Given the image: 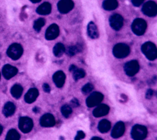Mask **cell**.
<instances>
[{
	"instance_id": "1",
	"label": "cell",
	"mask_w": 157,
	"mask_h": 140,
	"mask_svg": "<svg viewBox=\"0 0 157 140\" xmlns=\"http://www.w3.org/2000/svg\"><path fill=\"white\" fill-rule=\"evenodd\" d=\"M142 53L145 55V56L150 60H154L157 56V50L156 45L151 42H147L144 43L141 47Z\"/></svg>"
},
{
	"instance_id": "2",
	"label": "cell",
	"mask_w": 157,
	"mask_h": 140,
	"mask_svg": "<svg viewBox=\"0 0 157 140\" xmlns=\"http://www.w3.org/2000/svg\"><path fill=\"white\" fill-rule=\"evenodd\" d=\"M130 52L129 46L123 43L116 44L113 49V54L117 58H123L127 56Z\"/></svg>"
},
{
	"instance_id": "3",
	"label": "cell",
	"mask_w": 157,
	"mask_h": 140,
	"mask_svg": "<svg viewBox=\"0 0 157 140\" xmlns=\"http://www.w3.org/2000/svg\"><path fill=\"white\" fill-rule=\"evenodd\" d=\"M147 135V130L141 125H134L131 130V136L134 140H143Z\"/></svg>"
},
{
	"instance_id": "4",
	"label": "cell",
	"mask_w": 157,
	"mask_h": 140,
	"mask_svg": "<svg viewBox=\"0 0 157 140\" xmlns=\"http://www.w3.org/2000/svg\"><path fill=\"white\" fill-rule=\"evenodd\" d=\"M7 54L11 59L17 60L21 57L23 54V48L21 45L17 43H14L10 45L7 50Z\"/></svg>"
},
{
	"instance_id": "5",
	"label": "cell",
	"mask_w": 157,
	"mask_h": 140,
	"mask_svg": "<svg viewBox=\"0 0 157 140\" xmlns=\"http://www.w3.org/2000/svg\"><path fill=\"white\" fill-rule=\"evenodd\" d=\"M131 28L134 34L137 36H141L146 30L147 23L142 18H136L133 21Z\"/></svg>"
},
{
	"instance_id": "6",
	"label": "cell",
	"mask_w": 157,
	"mask_h": 140,
	"mask_svg": "<svg viewBox=\"0 0 157 140\" xmlns=\"http://www.w3.org/2000/svg\"><path fill=\"white\" fill-rule=\"evenodd\" d=\"M142 11L145 15L148 17H154L157 13L156 4L152 1L146 2L142 6Z\"/></svg>"
},
{
	"instance_id": "7",
	"label": "cell",
	"mask_w": 157,
	"mask_h": 140,
	"mask_svg": "<svg viewBox=\"0 0 157 140\" xmlns=\"http://www.w3.org/2000/svg\"><path fill=\"white\" fill-rule=\"evenodd\" d=\"M18 127L23 133H29L33 127V120L27 117H21L19 120Z\"/></svg>"
},
{
	"instance_id": "8",
	"label": "cell",
	"mask_w": 157,
	"mask_h": 140,
	"mask_svg": "<svg viewBox=\"0 0 157 140\" xmlns=\"http://www.w3.org/2000/svg\"><path fill=\"white\" fill-rule=\"evenodd\" d=\"M103 95L99 92H93L86 99V103L88 107H92L99 104L103 99Z\"/></svg>"
},
{
	"instance_id": "9",
	"label": "cell",
	"mask_w": 157,
	"mask_h": 140,
	"mask_svg": "<svg viewBox=\"0 0 157 140\" xmlns=\"http://www.w3.org/2000/svg\"><path fill=\"white\" fill-rule=\"evenodd\" d=\"M124 69L128 76H133L139 71V65L136 60H131L125 64Z\"/></svg>"
},
{
	"instance_id": "10",
	"label": "cell",
	"mask_w": 157,
	"mask_h": 140,
	"mask_svg": "<svg viewBox=\"0 0 157 140\" xmlns=\"http://www.w3.org/2000/svg\"><path fill=\"white\" fill-rule=\"evenodd\" d=\"M109 23L110 26L115 30L118 31L121 28L123 25V17L117 14H113L109 18Z\"/></svg>"
},
{
	"instance_id": "11",
	"label": "cell",
	"mask_w": 157,
	"mask_h": 140,
	"mask_svg": "<svg viewBox=\"0 0 157 140\" xmlns=\"http://www.w3.org/2000/svg\"><path fill=\"white\" fill-rule=\"evenodd\" d=\"M74 4L72 0H60L58 2V11L61 14H66L70 12L74 7Z\"/></svg>"
},
{
	"instance_id": "12",
	"label": "cell",
	"mask_w": 157,
	"mask_h": 140,
	"mask_svg": "<svg viewBox=\"0 0 157 140\" xmlns=\"http://www.w3.org/2000/svg\"><path fill=\"white\" fill-rule=\"evenodd\" d=\"M59 34V29L56 24H52L46 30L45 37L47 40H53L56 38Z\"/></svg>"
},
{
	"instance_id": "13",
	"label": "cell",
	"mask_w": 157,
	"mask_h": 140,
	"mask_svg": "<svg viewBox=\"0 0 157 140\" xmlns=\"http://www.w3.org/2000/svg\"><path fill=\"white\" fill-rule=\"evenodd\" d=\"M18 72V69L10 64H6L3 66L2 73L4 77L6 79H10L15 76Z\"/></svg>"
},
{
	"instance_id": "14",
	"label": "cell",
	"mask_w": 157,
	"mask_h": 140,
	"mask_svg": "<svg viewBox=\"0 0 157 140\" xmlns=\"http://www.w3.org/2000/svg\"><path fill=\"white\" fill-rule=\"evenodd\" d=\"M55 123V117L50 114H46L42 116L40 119V124L44 127L53 126Z\"/></svg>"
},
{
	"instance_id": "15",
	"label": "cell",
	"mask_w": 157,
	"mask_h": 140,
	"mask_svg": "<svg viewBox=\"0 0 157 140\" xmlns=\"http://www.w3.org/2000/svg\"><path fill=\"white\" fill-rule=\"evenodd\" d=\"M125 130V126L124 123L122 122H119L115 124L112 129L111 135L113 138H118L121 137Z\"/></svg>"
},
{
	"instance_id": "16",
	"label": "cell",
	"mask_w": 157,
	"mask_h": 140,
	"mask_svg": "<svg viewBox=\"0 0 157 140\" xmlns=\"http://www.w3.org/2000/svg\"><path fill=\"white\" fill-rule=\"evenodd\" d=\"M65 74L61 71H58L56 72L53 76V80L57 87H61L64 84L65 81Z\"/></svg>"
},
{
	"instance_id": "17",
	"label": "cell",
	"mask_w": 157,
	"mask_h": 140,
	"mask_svg": "<svg viewBox=\"0 0 157 140\" xmlns=\"http://www.w3.org/2000/svg\"><path fill=\"white\" fill-rule=\"evenodd\" d=\"M109 111V107L106 104H101L94 109L93 114L95 117H100L107 114Z\"/></svg>"
},
{
	"instance_id": "18",
	"label": "cell",
	"mask_w": 157,
	"mask_h": 140,
	"mask_svg": "<svg viewBox=\"0 0 157 140\" xmlns=\"http://www.w3.org/2000/svg\"><path fill=\"white\" fill-rule=\"evenodd\" d=\"M39 95V91L37 89L35 88H32L29 89L25 96V101L27 103H33Z\"/></svg>"
},
{
	"instance_id": "19",
	"label": "cell",
	"mask_w": 157,
	"mask_h": 140,
	"mask_svg": "<svg viewBox=\"0 0 157 140\" xmlns=\"http://www.w3.org/2000/svg\"><path fill=\"white\" fill-rule=\"evenodd\" d=\"M87 33H88V35L89 36V37H91V39H96L99 36V33H98V31L97 29V26L92 21L90 22L88 25Z\"/></svg>"
},
{
	"instance_id": "20",
	"label": "cell",
	"mask_w": 157,
	"mask_h": 140,
	"mask_svg": "<svg viewBox=\"0 0 157 140\" xmlns=\"http://www.w3.org/2000/svg\"><path fill=\"white\" fill-rule=\"evenodd\" d=\"M52 10L51 4L49 2H45L40 4L36 9L37 13L40 15H47L50 13Z\"/></svg>"
},
{
	"instance_id": "21",
	"label": "cell",
	"mask_w": 157,
	"mask_h": 140,
	"mask_svg": "<svg viewBox=\"0 0 157 140\" xmlns=\"http://www.w3.org/2000/svg\"><path fill=\"white\" fill-rule=\"evenodd\" d=\"M15 111V106L12 102H7L4 105L2 113L6 117H10L12 115Z\"/></svg>"
},
{
	"instance_id": "22",
	"label": "cell",
	"mask_w": 157,
	"mask_h": 140,
	"mask_svg": "<svg viewBox=\"0 0 157 140\" xmlns=\"http://www.w3.org/2000/svg\"><path fill=\"white\" fill-rule=\"evenodd\" d=\"M118 6L117 0H104L102 2V7L106 10L115 9Z\"/></svg>"
},
{
	"instance_id": "23",
	"label": "cell",
	"mask_w": 157,
	"mask_h": 140,
	"mask_svg": "<svg viewBox=\"0 0 157 140\" xmlns=\"http://www.w3.org/2000/svg\"><path fill=\"white\" fill-rule=\"evenodd\" d=\"M23 87L19 84H15L10 90V93L12 96L16 99L20 98L23 93Z\"/></svg>"
},
{
	"instance_id": "24",
	"label": "cell",
	"mask_w": 157,
	"mask_h": 140,
	"mask_svg": "<svg viewBox=\"0 0 157 140\" xmlns=\"http://www.w3.org/2000/svg\"><path fill=\"white\" fill-rule=\"evenodd\" d=\"M110 123L109 120L105 119L102 120L98 124V130L101 133H106L110 130Z\"/></svg>"
},
{
	"instance_id": "25",
	"label": "cell",
	"mask_w": 157,
	"mask_h": 140,
	"mask_svg": "<svg viewBox=\"0 0 157 140\" xmlns=\"http://www.w3.org/2000/svg\"><path fill=\"white\" fill-rule=\"evenodd\" d=\"M64 51H65V47L64 45L61 43H57L54 46L53 49V54L57 57L61 56L64 53Z\"/></svg>"
},
{
	"instance_id": "26",
	"label": "cell",
	"mask_w": 157,
	"mask_h": 140,
	"mask_svg": "<svg viewBox=\"0 0 157 140\" xmlns=\"http://www.w3.org/2000/svg\"><path fill=\"white\" fill-rule=\"evenodd\" d=\"M20 136L17 130L14 129L10 130L7 133L6 140H19Z\"/></svg>"
},
{
	"instance_id": "27",
	"label": "cell",
	"mask_w": 157,
	"mask_h": 140,
	"mask_svg": "<svg viewBox=\"0 0 157 140\" xmlns=\"http://www.w3.org/2000/svg\"><path fill=\"white\" fill-rule=\"evenodd\" d=\"M45 23V21L42 18H40L37 19L34 22V25H33V28H34V30L37 32H39L40 31L42 27L44 26Z\"/></svg>"
},
{
	"instance_id": "28",
	"label": "cell",
	"mask_w": 157,
	"mask_h": 140,
	"mask_svg": "<svg viewBox=\"0 0 157 140\" xmlns=\"http://www.w3.org/2000/svg\"><path fill=\"white\" fill-rule=\"evenodd\" d=\"M73 78L75 80H77L83 78L85 76V72L82 69L76 68L73 72Z\"/></svg>"
},
{
	"instance_id": "29",
	"label": "cell",
	"mask_w": 157,
	"mask_h": 140,
	"mask_svg": "<svg viewBox=\"0 0 157 140\" xmlns=\"http://www.w3.org/2000/svg\"><path fill=\"white\" fill-rule=\"evenodd\" d=\"M81 50V47L79 45H74V46H71L67 48L66 50V53L69 56H72L75 55L78 52H80Z\"/></svg>"
},
{
	"instance_id": "30",
	"label": "cell",
	"mask_w": 157,
	"mask_h": 140,
	"mask_svg": "<svg viewBox=\"0 0 157 140\" xmlns=\"http://www.w3.org/2000/svg\"><path fill=\"white\" fill-rule=\"evenodd\" d=\"M61 111L64 117L67 118L72 113V109L70 106L66 104V105H64L62 106V107L61 109Z\"/></svg>"
},
{
	"instance_id": "31",
	"label": "cell",
	"mask_w": 157,
	"mask_h": 140,
	"mask_svg": "<svg viewBox=\"0 0 157 140\" xmlns=\"http://www.w3.org/2000/svg\"><path fill=\"white\" fill-rule=\"evenodd\" d=\"M94 87L93 85L90 84V83H88L86 84H85L83 87H82V92L84 93V94H87L90 92H91L93 89Z\"/></svg>"
},
{
	"instance_id": "32",
	"label": "cell",
	"mask_w": 157,
	"mask_h": 140,
	"mask_svg": "<svg viewBox=\"0 0 157 140\" xmlns=\"http://www.w3.org/2000/svg\"><path fill=\"white\" fill-rule=\"evenodd\" d=\"M85 136V134L83 131H78L77 133V135L75 136L74 140H81L82 139H83Z\"/></svg>"
},
{
	"instance_id": "33",
	"label": "cell",
	"mask_w": 157,
	"mask_h": 140,
	"mask_svg": "<svg viewBox=\"0 0 157 140\" xmlns=\"http://www.w3.org/2000/svg\"><path fill=\"white\" fill-rule=\"evenodd\" d=\"M144 0H131L132 4L136 7L140 6L142 4V2H144Z\"/></svg>"
},
{
	"instance_id": "34",
	"label": "cell",
	"mask_w": 157,
	"mask_h": 140,
	"mask_svg": "<svg viewBox=\"0 0 157 140\" xmlns=\"http://www.w3.org/2000/svg\"><path fill=\"white\" fill-rule=\"evenodd\" d=\"M71 106L75 107H77L79 105V103H78V100L77 99L74 98V99L71 100Z\"/></svg>"
},
{
	"instance_id": "35",
	"label": "cell",
	"mask_w": 157,
	"mask_h": 140,
	"mask_svg": "<svg viewBox=\"0 0 157 140\" xmlns=\"http://www.w3.org/2000/svg\"><path fill=\"white\" fill-rule=\"evenodd\" d=\"M152 96H153V90L150 89L148 90L146 93V98L148 99H150L152 97Z\"/></svg>"
},
{
	"instance_id": "36",
	"label": "cell",
	"mask_w": 157,
	"mask_h": 140,
	"mask_svg": "<svg viewBox=\"0 0 157 140\" xmlns=\"http://www.w3.org/2000/svg\"><path fill=\"white\" fill-rule=\"evenodd\" d=\"M43 90H44L45 92L48 93V92H50V86H49L47 84H44L43 85Z\"/></svg>"
},
{
	"instance_id": "37",
	"label": "cell",
	"mask_w": 157,
	"mask_h": 140,
	"mask_svg": "<svg viewBox=\"0 0 157 140\" xmlns=\"http://www.w3.org/2000/svg\"><path fill=\"white\" fill-rule=\"evenodd\" d=\"M76 68H76L75 66H74V65H71V66H70V68H69V71H70L71 72H73Z\"/></svg>"
},
{
	"instance_id": "38",
	"label": "cell",
	"mask_w": 157,
	"mask_h": 140,
	"mask_svg": "<svg viewBox=\"0 0 157 140\" xmlns=\"http://www.w3.org/2000/svg\"><path fill=\"white\" fill-rule=\"evenodd\" d=\"M33 111L34 112H36V113H37L39 112V109L37 107H35L34 109H33Z\"/></svg>"
},
{
	"instance_id": "39",
	"label": "cell",
	"mask_w": 157,
	"mask_h": 140,
	"mask_svg": "<svg viewBox=\"0 0 157 140\" xmlns=\"http://www.w3.org/2000/svg\"><path fill=\"white\" fill-rule=\"evenodd\" d=\"M91 140H103V139L98 137H93Z\"/></svg>"
},
{
	"instance_id": "40",
	"label": "cell",
	"mask_w": 157,
	"mask_h": 140,
	"mask_svg": "<svg viewBox=\"0 0 157 140\" xmlns=\"http://www.w3.org/2000/svg\"><path fill=\"white\" fill-rule=\"evenodd\" d=\"M29 1H31V2H33V3H37V2H40L41 0H29Z\"/></svg>"
},
{
	"instance_id": "41",
	"label": "cell",
	"mask_w": 157,
	"mask_h": 140,
	"mask_svg": "<svg viewBox=\"0 0 157 140\" xmlns=\"http://www.w3.org/2000/svg\"><path fill=\"white\" fill-rule=\"evenodd\" d=\"M2 126H1V125L0 124V135L1 134V133H2Z\"/></svg>"
},
{
	"instance_id": "42",
	"label": "cell",
	"mask_w": 157,
	"mask_h": 140,
	"mask_svg": "<svg viewBox=\"0 0 157 140\" xmlns=\"http://www.w3.org/2000/svg\"><path fill=\"white\" fill-rule=\"evenodd\" d=\"M0 79H1V73H0Z\"/></svg>"
}]
</instances>
